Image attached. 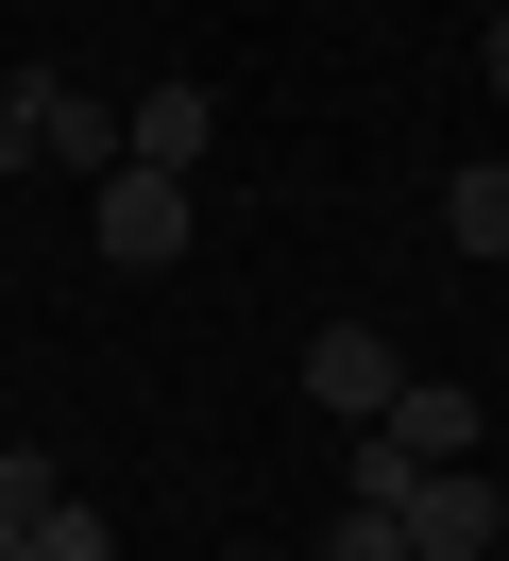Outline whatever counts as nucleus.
I'll use <instances>...</instances> for the list:
<instances>
[{"label":"nucleus","mask_w":509,"mask_h":561,"mask_svg":"<svg viewBox=\"0 0 509 561\" xmlns=\"http://www.w3.org/2000/svg\"><path fill=\"white\" fill-rule=\"evenodd\" d=\"M391 527H407V561H493L509 545V493H493V459H425V477L391 493Z\"/></svg>","instance_id":"nucleus-1"},{"label":"nucleus","mask_w":509,"mask_h":561,"mask_svg":"<svg viewBox=\"0 0 509 561\" xmlns=\"http://www.w3.org/2000/svg\"><path fill=\"white\" fill-rule=\"evenodd\" d=\"M102 255H119V273H170V255H187V171H102Z\"/></svg>","instance_id":"nucleus-2"},{"label":"nucleus","mask_w":509,"mask_h":561,"mask_svg":"<svg viewBox=\"0 0 509 561\" xmlns=\"http://www.w3.org/2000/svg\"><path fill=\"white\" fill-rule=\"evenodd\" d=\"M391 391H407V357L373 341V323H323V341H305V409H339V425H391Z\"/></svg>","instance_id":"nucleus-3"},{"label":"nucleus","mask_w":509,"mask_h":561,"mask_svg":"<svg viewBox=\"0 0 509 561\" xmlns=\"http://www.w3.org/2000/svg\"><path fill=\"white\" fill-rule=\"evenodd\" d=\"M119 153H136V171H204V153H221V103H204V85H136Z\"/></svg>","instance_id":"nucleus-4"},{"label":"nucleus","mask_w":509,"mask_h":561,"mask_svg":"<svg viewBox=\"0 0 509 561\" xmlns=\"http://www.w3.org/2000/svg\"><path fill=\"white\" fill-rule=\"evenodd\" d=\"M475 425H493V409H475L459 375H407V391H391V443H407V459H475Z\"/></svg>","instance_id":"nucleus-5"},{"label":"nucleus","mask_w":509,"mask_h":561,"mask_svg":"<svg viewBox=\"0 0 509 561\" xmlns=\"http://www.w3.org/2000/svg\"><path fill=\"white\" fill-rule=\"evenodd\" d=\"M18 85H34V137H51V153H68V171H85V187L119 171V119H102L85 85H51V69H18Z\"/></svg>","instance_id":"nucleus-6"},{"label":"nucleus","mask_w":509,"mask_h":561,"mask_svg":"<svg viewBox=\"0 0 509 561\" xmlns=\"http://www.w3.org/2000/svg\"><path fill=\"white\" fill-rule=\"evenodd\" d=\"M441 239H459V255H509V153H475V171L441 187Z\"/></svg>","instance_id":"nucleus-7"},{"label":"nucleus","mask_w":509,"mask_h":561,"mask_svg":"<svg viewBox=\"0 0 509 561\" xmlns=\"http://www.w3.org/2000/svg\"><path fill=\"white\" fill-rule=\"evenodd\" d=\"M34 561H119V527H102V493H51V511H34Z\"/></svg>","instance_id":"nucleus-8"},{"label":"nucleus","mask_w":509,"mask_h":561,"mask_svg":"<svg viewBox=\"0 0 509 561\" xmlns=\"http://www.w3.org/2000/svg\"><path fill=\"white\" fill-rule=\"evenodd\" d=\"M51 493H68L51 459H34V443H0V527H34V511H51Z\"/></svg>","instance_id":"nucleus-9"},{"label":"nucleus","mask_w":509,"mask_h":561,"mask_svg":"<svg viewBox=\"0 0 509 561\" xmlns=\"http://www.w3.org/2000/svg\"><path fill=\"white\" fill-rule=\"evenodd\" d=\"M323 561H407V527H391V511H339V527H323Z\"/></svg>","instance_id":"nucleus-10"},{"label":"nucleus","mask_w":509,"mask_h":561,"mask_svg":"<svg viewBox=\"0 0 509 561\" xmlns=\"http://www.w3.org/2000/svg\"><path fill=\"white\" fill-rule=\"evenodd\" d=\"M34 153H51L34 137V85H0V171H34Z\"/></svg>","instance_id":"nucleus-11"},{"label":"nucleus","mask_w":509,"mask_h":561,"mask_svg":"<svg viewBox=\"0 0 509 561\" xmlns=\"http://www.w3.org/2000/svg\"><path fill=\"white\" fill-rule=\"evenodd\" d=\"M0 561H34V527H0Z\"/></svg>","instance_id":"nucleus-12"},{"label":"nucleus","mask_w":509,"mask_h":561,"mask_svg":"<svg viewBox=\"0 0 509 561\" xmlns=\"http://www.w3.org/2000/svg\"><path fill=\"white\" fill-rule=\"evenodd\" d=\"M493 85H509V18H493Z\"/></svg>","instance_id":"nucleus-13"}]
</instances>
